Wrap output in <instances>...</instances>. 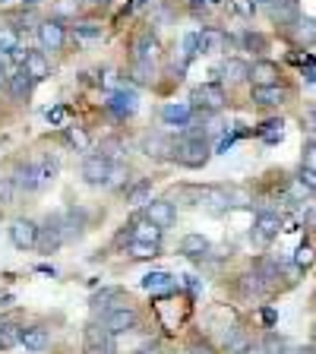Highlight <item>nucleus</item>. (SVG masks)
I'll list each match as a JSON object with an SVG mask.
<instances>
[{
  "label": "nucleus",
  "mask_w": 316,
  "mask_h": 354,
  "mask_svg": "<svg viewBox=\"0 0 316 354\" xmlns=\"http://www.w3.org/2000/svg\"><path fill=\"white\" fill-rule=\"evenodd\" d=\"M133 82L136 86H149L152 82V76H155V64H133Z\"/></svg>",
  "instance_id": "nucleus-32"
},
{
  "label": "nucleus",
  "mask_w": 316,
  "mask_h": 354,
  "mask_svg": "<svg viewBox=\"0 0 316 354\" xmlns=\"http://www.w3.org/2000/svg\"><path fill=\"white\" fill-rule=\"evenodd\" d=\"M307 120H310V124H316V108H310V114H307Z\"/></svg>",
  "instance_id": "nucleus-54"
},
{
  "label": "nucleus",
  "mask_w": 316,
  "mask_h": 354,
  "mask_svg": "<svg viewBox=\"0 0 316 354\" xmlns=\"http://www.w3.org/2000/svg\"><path fill=\"white\" fill-rule=\"evenodd\" d=\"M180 253H184V257H206L209 241L203 234H187L184 241H180Z\"/></svg>",
  "instance_id": "nucleus-27"
},
{
  "label": "nucleus",
  "mask_w": 316,
  "mask_h": 354,
  "mask_svg": "<svg viewBox=\"0 0 316 354\" xmlns=\"http://www.w3.org/2000/svg\"><path fill=\"white\" fill-rule=\"evenodd\" d=\"M22 342L19 323H0V348H16Z\"/></svg>",
  "instance_id": "nucleus-31"
},
{
  "label": "nucleus",
  "mask_w": 316,
  "mask_h": 354,
  "mask_svg": "<svg viewBox=\"0 0 316 354\" xmlns=\"http://www.w3.org/2000/svg\"><path fill=\"white\" fill-rule=\"evenodd\" d=\"M29 48H13V51H10V60H13V64H19V70L22 66H26V60H29Z\"/></svg>",
  "instance_id": "nucleus-45"
},
{
  "label": "nucleus",
  "mask_w": 316,
  "mask_h": 354,
  "mask_svg": "<svg viewBox=\"0 0 316 354\" xmlns=\"http://www.w3.org/2000/svg\"><path fill=\"white\" fill-rule=\"evenodd\" d=\"M146 218L165 231V228H171V225H174L177 215H174V206H171V203H165V199H152V203L146 206Z\"/></svg>",
  "instance_id": "nucleus-10"
},
{
  "label": "nucleus",
  "mask_w": 316,
  "mask_h": 354,
  "mask_svg": "<svg viewBox=\"0 0 316 354\" xmlns=\"http://www.w3.org/2000/svg\"><path fill=\"white\" fill-rule=\"evenodd\" d=\"M22 348H29V351H44V348L51 345V335L44 326H29V329H22Z\"/></svg>",
  "instance_id": "nucleus-16"
},
{
  "label": "nucleus",
  "mask_w": 316,
  "mask_h": 354,
  "mask_svg": "<svg viewBox=\"0 0 316 354\" xmlns=\"http://www.w3.org/2000/svg\"><path fill=\"white\" fill-rule=\"evenodd\" d=\"M162 234L165 231L158 228V225H152V221L142 215V218H136L130 225V241H140V243H162Z\"/></svg>",
  "instance_id": "nucleus-11"
},
{
  "label": "nucleus",
  "mask_w": 316,
  "mask_h": 354,
  "mask_svg": "<svg viewBox=\"0 0 316 354\" xmlns=\"http://www.w3.org/2000/svg\"><path fill=\"white\" fill-rule=\"evenodd\" d=\"M281 127H285L281 120H269V124H263V130L259 133L266 136V142H279L281 140Z\"/></svg>",
  "instance_id": "nucleus-39"
},
{
  "label": "nucleus",
  "mask_w": 316,
  "mask_h": 354,
  "mask_svg": "<svg viewBox=\"0 0 316 354\" xmlns=\"http://www.w3.org/2000/svg\"><path fill=\"white\" fill-rule=\"evenodd\" d=\"M142 152L149 155V158H168V152H174V142L165 140V136H149L146 142H142Z\"/></svg>",
  "instance_id": "nucleus-25"
},
{
  "label": "nucleus",
  "mask_w": 316,
  "mask_h": 354,
  "mask_svg": "<svg viewBox=\"0 0 316 354\" xmlns=\"http://www.w3.org/2000/svg\"><path fill=\"white\" fill-rule=\"evenodd\" d=\"M32 86H35V80H32L26 70H19V73H13L7 80V88H10V95H13V102H26V98L32 95Z\"/></svg>",
  "instance_id": "nucleus-14"
},
{
  "label": "nucleus",
  "mask_w": 316,
  "mask_h": 354,
  "mask_svg": "<svg viewBox=\"0 0 316 354\" xmlns=\"http://www.w3.org/2000/svg\"><path fill=\"white\" fill-rule=\"evenodd\" d=\"M295 38L301 44H316V19H310V16H297L295 19Z\"/></svg>",
  "instance_id": "nucleus-28"
},
{
  "label": "nucleus",
  "mask_w": 316,
  "mask_h": 354,
  "mask_svg": "<svg viewBox=\"0 0 316 354\" xmlns=\"http://www.w3.org/2000/svg\"><path fill=\"white\" fill-rule=\"evenodd\" d=\"M22 70H26V73H29L35 82H41V80H48V76H51V66H48V57H44L41 51H32Z\"/></svg>",
  "instance_id": "nucleus-24"
},
{
  "label": "nucleus",
  "mask_w": 316,
  "mask_h": 354,
  "mask_svg": "<svg viewBox=\"0 0 316 354\" xmlns=\"http://www.w3.org/2000/svg\"><path fill=\"white\" fill-rule=\"evenodd\" d=\"M76 35L80 38H102V26H98V22H80V26H76Z\"/></svg>",
  "instance_id": "nucleus-40"
},
{
  "label": "nucleus",
  "mask_w": 316,
  "mask_h": 354,
  "mask_svg": "<svg viewBox=\"0 0 316 354\" xmlns=\"http://www.w3.org/2000/svg\"><path fill=\"white\" fill-rule=\"evenodd\" d=\"M19 48V32L13 26H0V51H13Z\"/></svg>",
  "instance_id": "nucleus-34"
},
{
  "label": "nucleus",
  "mask_w": 316,
  "mask_h": 354,
  "mask_svg": "<svg viewBox=\"0 0 316 354\" xmlns=\"http://www.w3.org/2000/svg\"><path fill=\"white\" fill-rule=\"evenodd\" d=\"M190 114H193V104H187V102H171L162 108V120L168 127H187L190 124Z\"/></svg>",
  "instance_id": "nucleus-12"
},
{
  "label": "nucleus",
  "mask_w": 316,
  "mask_h": 354,
  "mask_svg": "<svg viewBox=\"0 0 316 354\" xmlns=\"http://www.w3.org/2000/svg\"><path fill=\"white\" fill-rule=\"evenodd\" d=\"M187 354H219V351H215V348L209 345L206 339H193L190 348H187Z\"/></svg>",
  "instance_id": "nucleus-44"
},
{
  "label": "nucleus",
  "mask_w": 316,
  "mask_h": 354,
  "mask_svg": "<svg viewBox=\"0 0 316 354\" xmlns=\"http://www.w3.org/2000/svg\"><path fill=\"white\" fill-rule=\"evenodd\" d=\"M301 165H304V171H316V142H307V146H304Z\"/></svg>",
  "instance_id": "nucleus-42"
},
{
  "label": "nucleus",
  "mask_w": 316,
  "mask_h": 354,
  "mask_svg": "<svg viewBox=\"0 0 316 354\" xmlns=\"http://www.w3.org/2000/svg\"><path fill=\"white\" fill-rule=\"evenodd\" d=\"M304 225H307V228H313V231H316V209H310V212L304 215Z\"/></svg>",
  "instance_id": "nucleus-49"
},
{
  "label": "nucleus",
  "mask_w": 316,
  "mask_h": 354,
  "mask_svg": "<svg viewBox=\"0 0 316 354\" xmlns=\"http://www.w3.org/2000/svg\"><path fill=\"white\" fill-rule=\"evenodd\" d=\"M193 108L199 111H221V104H225V92H221L219 82H206V86L193 88Z\"/></svg>",
  "instance_id": "nucleus-5"
},
{
  "label": "nucleus",
  "mask_w": 316,
  "mask_h": 354,
  "mask_svg": "<svg viewBox=\"0 0 316 354\" xmlns=\"http://www.w3.org/2000/svg\"><path fill=\"white\" fill-rule=\"evenodd\" d=\"M158 38L152 35V32H146V35L136 41V64H155V57H158Z\"/></svg>",
  "instance_id": "nucleus-20"
},
{
  "label": "nucleus",
  "mask_w": 316,
  "mask_h": 354,
  "mask_svg": "<svg viewBox=\"0 0 316 354\" xmlns=\"http://www.w3.org/2000/svg\"><path fill=\"white\" fill-rule=\"evenodd\" d=\"M209 142L206 136H184V140L174 146V158L184 168H203V165L209 162Z\"/></svg>",
  "instance_id": "nucleus-2"
},
{
  "label": "nucleus",
  "mask_w": 316,
  "mask_h": 354,
  "mask_svg": "<svg viewBox=\"0 0 316 354\" xmlns=\"http://www.w3.org/2000/svg\"><path fill=\"white\" fill-rule=\"evenodd\" d=\"M136 323H140V313H136V307H130V304H124V307L111 310V313H104V317H102V326L111 332V335L133 332V329H136Z\"/></svg>",
  "instance_id": "nucleus-3"
},
{
  "label": "nucleus",
  "mask_w": 316,
  "mask_h": 354,
  "mask_svg": "<svg viewBox=\"0 0 316 354\" xmlns=\"http://www.w3.org/2000/svg\"><path fill=\"white\" fill-rule=\"evenodd\" d=\"M16 196V184L13 177H0V206H10Z\"/></svg>",
  "instance_id": "nucleus-37"
},
{
  "label": "nucleus",
  "mask_w": 316,
  "mask_h": 354,
  "mask_svg": "<svg viewBox=\"0 0 316 354\" xmlns=\"http://www.w3.org/2000/svg\"><path fill=\"white\" fill-rule=\"evenodd\" d=\"M231 7H234L243 19H250V16L257 13V3H253V0H231Z\"/></svg>",
  "instance_id": "nucleus-43"
},
{
  "label": "nucleus",
  "mask_w": 316,
  "mask_h": 354,
  "mask_svg": "<svg viewBox=\"0 0 316 354\" xmlns=\"http://www.w3.org/2000/svg\"><path fill=\"white\" fill-rule=\"evenodd\" d=\"M54 174H57V162H54V158H38V162H26L16 168L13 184H16V190H22V193H35V190H41L44 184H51Z\"/></svg>",
  "instance_id": "nucleus-1"
},
{
  "label": "nucleus",
  "mask_w": 316,
  "mask_h": 354,
  "mask_svg": "<svg viewBox=\"0 0 316 354\" xmlns=\"http://www.w3.org/2000/svg\"><path fill=\"white\" fill-rule=\"evenodd\" d=\"M89 3H95V7H108L111 0H89Z\"/></svg>",
  "instance_id": "nucleus-53"
},
{
  "label": "nucleus",
  "mask_w": 316,
  "mask_h": 354,
  "mask_svg": "<svg viewBox=\"0 0 316 354\" xmlns=\"http://www.w3.org/2000/svg\"><path fill=\"white\" fill-rule=\"evenodd\" d=\"M295 263L297 266H310V263H313V250H310V247H301V250H297V257H295Z\"/></svg>",
  "instance_id": "nucleus-47"
},
{
  "label": "nucleus",
  "mask_w": 316,
  "mask_h": 354,
  "mask_svg": "<svg viewBox=\"0 0 316 354\" xmlns=\"http://www.w3.org/2000/svg\"><path fill=\"white\" fill-rule=\"evenodd\" d=\"M241 41H243V48H247V51H266V38L259 35V32H243Z\"/></svg>",
  "instance_id": "nucleus-36"
},
{
  "label": "nucleus",
  "mask_w": 316,
  "mask_h": 354,
  "mask_svg": "<svg viewBox=\"0 0 316 354\" xmlns=\"http://www.w3.org/2000/svg\"><path fill=\"white\" fill-rule=\"evenodd\" d=\"M196 199H199V206H206L209 212H221V209H228V196H225V190H215V187L199 190Z\"/></svg>",
  "instance_id": "nucleus-23"
},
{
  "label": "nucleus",
  "mask_w": 316,
  "mask_h": 354,
  "mask_svg": "<svg viewBox=\"0 0 316 354\" xmlns=\"http://www.w3.org/2000/svg\"><path fill=\"white\" fill-rule=\"evenodd\" d=\"M127 203H130V206H149V203H152V184L140 180L136 187H130V190H127Z\"/></svg>",
  "instance_id": "nucleus-29"
},
{
  "label": "nucleus",
  "mask_w": 316,
  "mask_h": 354,
  "mask_svg": "<svg viewBox=\"0 0 316 354\" xmlns=\"http://www.w3.org/2000/svg\"><path fill=\"white\" fill-rule=\"evenodd\" d=\"M22 3H29V7H38V3H41V0H22Z\"/></svg>",
  "instance_id": "nucleus-55"
},
{
  "label": "nucleus",
  "mask_w": 316,
  "mask_h": 354,
  "mask_svg": "<svg viewBox=\"0 0 316 354\" xmlns=\"http://www.w3.org/2000/svg\"><path fill=\"white\" fill-rule=\"evenodd\" d=\"M120 295H124L120 288H104V291H98V295L92 297V310H95V313H111V310H118L111 301H118Z\"/></svg>",
  "instance_id": "nucleus-26"
},
{
  "label": "nucleus",
  "mask_w": 316,
  "mask_h": 354,
  "mask_svg": "<svg viewBox=\"0 0 316 354\" xmlns=\"http://www.w3.org/2000/svg\"><path fill=\"white\" fill-rule=\"evenodd\" d=\"M10 64H13V60H10V51H0V70H7Z\"/></svg>",
  "instance_id": "nucleus-50"
},
{
  "label": "nucleus",
  "mask_w": 316,
  "mask_h": 354,
  "mask_svg": "<svg viewBox=\"0 0 316 354\" xmlns=\"http://www.w3.org/2000/svg\"><path fill=\"white\" fill-rule=\"evenodd\" d=\"M250 345H253V342L247 339V332H243V329H231L228 339H225L228 354H247V351H250Z\"/></svg>",
  "instance_id": "nucleus-30"
},
{
  "label": "nucleus",
  "mask_w": 316,
  "mask_h": 354,
  "mask_svg": "<svg viewBox=\"0 0 316 354\" xmlns=\"http://www.w3.org/2000/svg\"><path fill=\"white\" fill-rule=\"evenodd\" d=\"M82 177H86V184H92V187H108L111 158H104V155H89L86 162H82Z\"/></svg>",
  "instance_id": "nucleus-4"
},
{
  "label": "nucleus",
  "mask_w": 316,
  "mask_h": 354,
  "mask_svg": "<svg viewBox=\"0 0 316 354\" xmlns=\"http://www.w3.org/2000/svg\"><path fill=\"white\" fill-rule=\"evenodd\" d=\"M272 3H281V7H295L297 0H272Z\"/></svg>",
  "instance_id": "nucleus-52"
},
{
  "label": "nucleus",
  "mask_w": 316,
  "mask_h": 354,
  "mask_svg": "<svg viewBox=\"0 0 316 354\" xmlns=\"http://www.w3.org/2000/svg\"><path fill=\"white\" fill-rule=\"evenodd\" d=\"M10 241H13V247H19V250H32L38 243V225L32 218H16L13 225H10Z\"/></svg>",
  "instance_id": "nucleus-6"
},
{
  "label": "nucleus",
  "mask_w": 316,
  "mask_h": 354,
  "mask_svg": "<svg viewBox=\"0 0 316 354\" xmlns=\"http://www.w3.org/2000/svg\"><path fill=\"white\" fill-rule=\"evenodd\" d=\"M180 48H184V51H180V57H184V64L187 60H193L199 54V35L196 32H190V35H184V44H180Z\"/></svg>",
  "instance_id": "nucleus-35"
},
{
  "label": "nucleus",
  "mask_w": 316,
  "mask_h": 354,
  "mask_svg": "<svg viewBox=\"0 0 316 354\" xmlns=\"http://www.w3.org/2000/svg\"><path fill=\"white\" fill-rule=\"evenodd\" d=\"M142 288H146L149 295H171L174 291V275L168 272H149L142 279Z\"/></svg>",
  "instance_id": "nucleus-18"
},
{
  "label": "nucleus",
  "mask_w": 316,
  "mask_h": 354,
  "mask_svg": "<svg viewBox=\"0 0 316 354\" xmlns=\"http://www.w3.org/2000/svg\"><path fill=\"white\" fill-rule=\"evenodd\" d=\"M310 354H316V345H313V348H310Z\"/></svg>",
  "instance_id": "nucleus-58"
},
{
  "label": "nucleus",
  "mask_w": 316,
  "mask_h": 354,
  "mask_svg": "<svg viewBox=\"0 0 316 354\" xmlns=\"http://www.w3.org/2000/svg\"><path fill=\"white\" fill-rule=\"evenodd\" d=\"M307 133H310V142H316V124H307Z\"/></svg>",
  "instance_id": "nucleus-51"
},
{
  "label": "nucleus",
  "mask_w": 316,
  "mask_h": 354,
  "mask_svg": "<svg viewBox=\"0 0 316 354\" xmlns=\"http://www.w3.org/2000/svg\"><path fill=\"white\" fill-rule=\"evenodd\" d=\"M3 82H7V76H3V70H0V86H3Z\"/></svg>",
  "instance_id": "nucleus-56"
},
{
  "label": "nucleus",
  "mask_w": 316,
  "mask_h": 354,
  "mask_svg": "<svg viewBox=\"0 0 316 354\" xmlns=\"http://www.w3.org/2000/svg\"><path fill=\"white\" fill-rule=\"evenodd\" d=\"M253 3H269V0H253Z\"/></svg>",
  "instance_id": "nucleus-57"
},
{
  "label": "nucleus",
  "mask_w": 316,
  "mask_h": 354,
  "mask_svg": "<svg viewBox=\"0 0 316 354\" xmlns=\"http://www.w3.org/2000/svg\"><path fill=\"white\" fill-rule=\"evenodd\" d=\"M253 102H257V104H266V108L285 104V102H288V88H285V86H263V88H253Z\"/></svg>",
  "instance_id": "nucleus-15"
},
{
  "label": "nucleus",
  "mask_w": 316,
  "mask_h": 354,
  "mask_svg": "<svg viewBox=\"0 0 316 354\" xmlns=\"http://www.w3.org/2000/svg\"><path fill=\"white\" fill-rule=\"evenodd\" d=\"M196 35H199V54H219V51H225V44H228V38H225L221 29H203V32H196Z\"/></svg>",
  "instance_id": "nucleus-13"
},
{
  "label": "nucleus",
  "mask_w": 316,
  "mask_h": 354,
  "mask_svg": "<svg viewBox=\"0 0 316 354\" xmlns=\"http://www.w3.org/2000/svg\"><path fill=\"white\" fill-rule=\"evenodd\" d=\"M64 118H66L64 104H60V108H54V111H48V120H51V124H64Z\"/></svg>",
  "instance_id": "nucleus-48"
},
{
  "label": "nucleus",
  "mask_w": 316,
  "mask_h": 354,
  "mask_svg": "<svg viewBox=\"0 0 316 354\" xmlns=\"http://www.w3.org/2000/svg\"><path fill=\"white\" fill-rule=\"evenodd\" d=\"M64 38H66V32H64V22L60 19H44L41 26H38V41H41L44 51H60V48H64Z\"/></svg>",
  "instance_id": "nucleus-8"
},
{
  "label": "nucleus",
  "mask_w": 316,
  "mask_h": 354,
  "mask_svg": "<svg viewBox=\"0 0 316 354\" xmlns=\"http://www.w3.org/2000/svg\"><path fill=\"white\" fill-rule=\"evenodd\" d=\"M82 228H86V215H82V212L70 209L66 215H60V231H64V241H73V237H80Z\"/></svg>",
  "instance_id": "nucleus-19"
},
{
  "label": "nucleus",
  "mask_w": 316,
  "mask_h": 354,
  "mask_svg": "<svg viewBox=\"0 0 316 354\" xmlns=\"http://www.w3.org/2000/svg\"><path fill=\"white\" fill-rule=\"evenodd\" d=\"M130 257H133V259L158 257V243H140V241H130Z\"/></svg>",
  "instance_id": "nucleus-33"
},
{
  "label": "nucleus",
  "mask_w": 316,
  "mask_h": 354,
  "mask_svg": "<svg viewBox=\"0 0 316 354\" xmlns=\"http://www.w3.org/2000/svg\"><path fill=\"white\" fill-rule=\"evenodd\" d=\"M279 64L272 60H257L250 66V80H253V88H263V86H279Z\"/></svg>",
  "instance_id": "nucleus-9"
},
{
  "label": "nucleus",
  "mask_w": 316,
  "mask_h": 354,
  "mask_svg": "<svg viewBox=\"0 0 316 354\" xmlns=\"http://www.w3.org/2000/svg\"><path fill=\"white\" fill-rule=\"evenodd\" d=\"M130 177L127 165H111V177H108V187H124V180Z\"/></svg>",
  "instance_id": "nucleus-41"
},
{
  "label": "nucleus",
  "mask_w": 316,
  "mask_h": 354,
  "mask_svg": "<svg viewBox=\"0 0 316 354\" xmlns=\"http://www.w3.org/2000/svg\"><path fill=\"white\" fill-rule=\"evenodd\" d=\"M66 142L76 149H89V136L80 130V127H66Z\"/></svg>",
  "instance_id": "nucleus-38"
},
{
  "label": "nucleus",
  "mask_w": 316,
  "mask_h": 354,
  "mask_svg": "<svg viewBox=\"0 0 316 354\" xmlns=\"http://www.w3.org/2000/svg\"><path fill=\"white\" fill-rule=\"evenodd\" d=\"M111 111L114 114H120V118H130L133 111H136V92H127V88H120V92H114L111 95Z\"/></svg>",
  "instance_id": "nucleus-22"
},
{
  "label": "nucleus",
  "mask_w": 316,
  "mask_h": 354,
  "mask_svg": "<svg viewBox=\"0 0 316 354\" xmlns=\"http://www.w3.org/2000/svg\"><path fill=\"white\" fill-rule=\"evenodd\" d=\"M219 73H221V80H228V82H247L250 80V66L243 64V60H225V64L219 66Z\"/></svg>",
  "instance_id": "nucleus-21"
},
{
  "label": "nucleus",
  "mask_w": 316,
  "mask_h": 354,
  "mask_svg": "<svg viewBox=\"0 0 316 354\" xmlns=\"http://www.w3.org/2000/svg\"><path fill=\"white\" fill-rule=\"evenodd\" d=\"M279 231H281V218L279 215H272V212H263L257 218V228H253V234H257V241H272V237H279Z\"/></svg>",
  "instance_id": "nucleus-17"
},
{
  "label": "nucleus",
  "mask_w": 316,
  "mask_h": 354,
  "mask_svg": "<svg viewBox=\"0 0 316 354\" xmlns=\"http://www.w3.org/2000/svg\"><path fill=\"white\" fill-rule=\"evenodd\" d=\"M301 184L307 187L310 193H316V171H301Z\"/></svg>",
  "instance_id": "nucleus-46"
},
{
  "label": "nucleus",
  "mask_w": 316,
  "mask_h": 354,
  "mask_svg": "<svg viewBox=\"0 0 316 354\" xmlns=\"http://www.w3.org/2000/svg\"><path fill=\"white\" fill-rule=\"evenodd\" d=\"M60 243H64V231H60V215H54V218H48L41 228H38V243H35V247H38L41 253H54Z\"/></svg>",
  "instance_id": "nucleus-7"
}]
</instances>
